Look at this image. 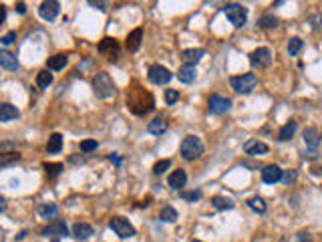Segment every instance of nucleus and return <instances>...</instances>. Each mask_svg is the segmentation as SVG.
I'll return each instance as SVG.
<instances>
[{
    "label": "nucleus",
    "instance_id": "2f4dec72",
    "mask_svg": "<svg viewBox=\"0 0 322 242\" xmlns=\"http://www.w3.org/2000/svg\"><path fill=\"white\" fill-rule=\"evenodd\" d=\"M258 26L264 28V30H270V28H276L278 26V18L274 14H264L258 18Z\"/></svg>",
    "mask_w": 322,
    "mask_h": 242
},
{
    "label": "nucleus",
    "instance_id": "473e14b6",
    "mask_svg": "<svg viewBox=\"0 0 322 242\" xmlns=\"http://www.w3.org/2000/svg\"><path fill=\"white\" fill-rule=\"evenodd\" d=\"M246 204H248V208H252L254 212H258V214H264L266 212V202L260 198V196H252V198H248L246 200Z\"/></svg>",
    "mask_w": 322,
    "mask_h": 242
},
{
    "label": "nucleus",
    "instance_id": "72a5a7b5",
    "mask_svg": "<svg viewBox=\"0 0 322 242\" xmlns=\"http://www.w3.org/2000/svg\"><path fill=\"white\" fill-rule=\"evenodd\" d=\"M50 83H52V73H48V69H44V71H40V73L36 75V85H38L40 89H48Z\"/></svg>",
    "mask_w": 322,
    "mask_h": 242
},
{
    "label": "nucleus",
    "instance_id": "9b49d317",
    "mask_svg": "<svg viewBox=\"0 0 322 242\" xmlns=\"http://www.w3.org/2000/svg\"><path fill=\"white\" fill-rule=\"evenodd\" d=\"M268 152H270V148L264 143V141H260V139H248L246 143H244V154H248V156H252V158H258V156H266Z\"/></svg>",
    "mask_w": 322,
    "mask_h": 242
},
{
    "label": "nucleus",
    "instance_id": "6e6552de",
    "mask_svg": "<svg viewBox=\"0 0 322 242\" xmlns=\"http://www.w3.org/2000/svg\"><path fill=\"white\" fill-rule=\"evenodd\" d=\"M304 143H306L304 158H316L318 156V145H320V131H318V127H306L304 129Z\"/></svg>",
    "mask_w": 322,
    "mask_h": 242
},
{
    "label": "nucleus",
    "instance_id": "cd10ccee",
    "mask_svg": "<svg viewBox=\"0 0 322 242\" xmlns=\"http://www.w3.org/2000/svg\"><path fill=\"white\" fill-rule=\"evenodd\" d=\"M20 160V154L18 152H2L0 154V168H10L12 164H16Z\"/></svg>",
    "mask_w": 322,
    "mask_h": 242
},
{
    "label": "nucleus",
    "instance_id": "f3484780",
    "mask_svg": "<svg viewBox=\"0 0 322 242\" xmlns=\"http://www.w3.org/2000/svg\"><path fill=\"white\" fill-rule=\"evenodd\" d=\"M187 184V174H185V170H175L169 178H167V186L171 188V190H181L183 186Z\"/></svg>",
    "mask_w": 322,
    "mask_h": 242
},
{
    "label": "nucleus",
    "instance_id": "c03bdc74",
    "mask_svg": "<svg viewBox=\"0 0 322 242\" xmlns=\"http://www.w3.org/2000/svg\"><path fill=\"white\" fill-rule=\"evenodd\" d=\"M89 4H91V6H95V8H99L101 12H105V10H107V8H105V6H107L105 2H95V0H89Z\"/></svg>",
    "mask_w": 322,
    "mask_h": 242
},
{
    "label": "nucleus",
    "instance_id": "a18cd8bd",
    "mask_svg": "<svg viewBox=\"0 0 322 242\" xmlns=\"http://www.w3.org/2000/svg\"><path fill=\"white\" fill-rule=\"evenodd\" d=\"M4 20H6V6L0 4V24H2Z\"/></svg>",
    "mask_w": 322,
    "mask_h": 242
},
{
    "label": "nucleus",
    "instance_id": "aec40b11",
    "mask_svg": "<svg viewBox=\"0 0 322 242\" xmlns=\"http://www.w3.org/2000/svg\"><path fill=\"white\" fill-rule=\"evenodd\" d=\"M67 63H69V55L59 53V55L48 57V61H46V69H48V71H61V69H65V65H67Z\"/></svg>",
    "mask_w": 322,
    "mask_h": 242
},
{
    "label": "nucleus",
    "instance_id": "ea45409f",
    "mask_svg": "<svg viewBox=\"0 0 322 242\" xmlns=\"http://www.w3.org/2000/svg\"><path fill=\"white\" fill-rule=\"evenodd\" d=\"M310 24H312V30L314 32H320L322 30V14H314V16H310V20H308Z\"/></svg>",
    "mask_w": 322,
    "mask_h": 242
},
{
    "label": "nucleus",
    "instance_id": "2eb2a0df",
    "mask_svg": "<svg viewBox=\"0 0 322 242\" xmlns=\"http://www.w3.org/2000/svg\"><path fill=\"white\" fill-rule=\"evenodd\" d=\"M69 234V228H67V224L63 222V220H52L48 226H44L42 228V236H52V238H55V236H67Z\"/></svg>",
    "mask_w": 322,
    "mask_h": 242
},
{
    "label": "nucleus",
    "instance_id": "f03ea898",
    "mask_svg": "<svg viewBox=\"0 0 322 242\" xmlns=\"http://www.w3.org/2000/svg\"><path fill=\"white\" fill-rule=\"evenodd\" d=\"M179 154L185 162H195L203 156V143L197 135H185L181 145H179Z\"/></svg>",
    "mask_w": 322,
    "mask_h": 242
},
{
    "label": "nucleus",
    "instance_id": "f257e3e1",
    "mask_svg": "<svg viewBox=\"0 0 322 242\" xmlns=\"http://www.w3.org/2000/svg\"><path fill=\"white\" fill-rule=\"evenodd\" d=\"M155 107V99L149 91H145L139 83H133L131 89L127 91V109L135 115H145L149 111H153Z\"/></svg>",
    "mask_w": 322,
    "mask_h": 242
},
{
    "label": "nucleus",
    "instance_id": "a19ab883",
    "mask_svg": "<svg viewBox=\"0 0 322 242\" xmlns=\"http://www.w3.org/2000/svg\"><path fill=\"white\" fill-rule=\"evenodd\" d=\"M16 40V30H10V32H6L2 38H0V42H2V46H8V44H12Z\"/></svg>",
    "mask_w": 322,
    "mask_h": 242
},
{
    "label": "nucleus",
    "instance_id": "393cba45",
    "mask_svg": "<svg viewBox=\"0 0 322 242\" xmlns=\"http://www.w3.org/2000/svg\"><path fill=\"white\" fill-rule=\"evenodd\" d=\"M296 129H298V121L290 119L286 125H282V127H280V131H278V139H280V141H288V139H292V137H294V133H296Z\"/></svg>",
    "mask_w": 322,
    "mask_h": 242
},
{
    "label": "nucleus",
    "instance_id": "4c0bfd02",
    "mask_svg": "<svg viewBox=\"0 0 322 242\" xmlns=\"http://www.w3.org/2000/svg\"><path fill=\"white\" fill-rule=\"evenodd\" d=\"M177 101H179V91L177 89H165V103L175 105Z\"/></svg>",
    "mask_w": 322,
    "mask_h": 242
},
{
    "label": "nucleus",
    "instance_id": "7ed1b4c3",
    "mask_svg": "<svg viewBox=\"0 0 322 242\" xmlns=\"http://www.w3.org/2000/svg\"><path fill=\"white\" fill-rule=\"evenodd\" d=\"M93 91H95L97 97H101V99H111V97L115 95V83H113L111 75L105 73V71L97 73L93 77Z\"/></svg>",
    "mask_w": 322,
    "mask_h": 242
},
{
    "label": "nucleus",
    "instance_id": "c756f323",
    "mask_svg": "<svg viewBox=\"0 0 322 242\" xmlns=\"http://www.w3.org/2000/svg\"><path fill=\"white\" fill-rule=\"evenodd\" d=\"M211 204H213V208H216V210H232L234 208V200L226 198V196H213Z\"/></svg>",
    "mask_w": 322,
    "mask_h": 242
},
{
    "label": "nucleus",
    "instance_id": "b1692460",
    "mask_svg": "<svg viewBox=\"0 0 322 242\" xmlns=\"http://www.w3.org/2000/svg\"><path fill=\"white\" fill-rule=\"evenodd\" d=\"M73 234H75L79 240H87V238H91V236L95 234V230H93V226L87 224V222H77V224L73 226Z\"/></svg>",
    "mask_w": 322,
    "mask_h": 242
},
{
    "label": "nucleus",
    "instance_id": "1a4fd4ad",
    "mask_svg": "<svg viewBox=\"0 0 322 242\" xmlns=\"http://www.w3.org/2000/svg\"><path fill=\"white\" fill-rule=\"evenodd\" d=\"M207 109L211 115H224L232 109V99H228V97L224 95H218V93H213L209 97V101H207Z\"/></svg>",
    "mask_w": 322,
    "mask_h": 242
},
{
    "label": "nucleus",
    "instance_id": "603ef678",
    "mask_svg": "<svg viewBox=\"0 0 322 242\" xmlns=\"http://www.w3.org/2000/svg\"><path fill=\"white\" fill-rule=\"evenodd\" d=\"M191 242H201V240H191Z\"/></svg>",
    "mask_w": 322,
    "mask_h": 242
},
{
    "label": "nucleus",
    "instance_id": "20e7f679",
    "mask_svg": "<svg viewBox=\"0 0 322 242\" xmlns=\"http://www.w3.org/2000/svg\"><path fill=\"white\" fill-rule=\"evenodd\" d=\"M224 14H226V18L236 26V28H242V26H246V22H248V8L244 6V4H238V2H228L224 8Z\"/></svg>",
    "mask_w": 322,
    "mask_h": 242
},
{
    "label": "nucleus",
    "instance_id": "4be33fe9",
    "mask_svg": "<svg viewBox=\"0 0 322 242\" xmlns=\"http://www.w3.org/2000/svg\"><path fill=\"white\" fill-rule=\"evenodd\" d=\"M205 55L203 48H185V51L181 53V59L185 65H195L197 61H201V57Z\"/></svg>",
    "mask_w": 322,
    "mask_h": 242
},
{
    "label": "nucleus",
    "instance_id": "7c9ffc66",
    "mask_svg": "<svg viewBox=\"0 0 322 242\" xmlns=\"http://www.w3.org/2000/svg\"><path fill=\"white\" fill-rule=\"evenodd\" d=\"M302 48H304V40H302L300 36H292V38L288 40V55H290V57H298Z\"/></svg>",
    "mask_w": 322,
    "mask_h": 242
},
{
    "label": "nucleus",
    "instance_id": "dca6fc26",
    "mask_svg": "<svg viewBox=\"0 0 322 242\" xmlns=\"http://www.w3.org/2000/svg\"><path fill=\"white\" fill-rule=\"evenodd\" d=\"M0 67H2L4 71H18V59L12 55V53H8L6 48H2L0 51Z\"/></svg>",
    "mask_w": 322,
    "mask_h": 242
},
{
    "label": "nucleus",
    "instance_id": "3c124183",
    "mask_svg": "<svg viewBox=\"0 0 322 242\" xmlns=\"http://www.w3.org/2000/svg\"><path fill=\"white\" fill-rule=\"evenodd\" d=\"M52 242H61V240L59 238H52Z\"/></svg>",
    "mask_w": 322,
    "mask_h": 242
},
{
    "label": "nucleus",
    "instance_id": "412c9836",
    "mask_svg": "<svg viewBox=\"0 0 322 242\" xmlns=\"http://www.w3.org/2000/svg\"><path fill=\"white\" fill-rule=\"evenodd\" d=\"M177 79H179L181 83H193V81L197 79V69H195V65H183V67H179V69H177Z\"/></svg>",
    "mask_w": 322,
    "mask_h": 242
},
{
    "label": "nucleus",
    "instance_id": "c9c22d12",
    "mask_svg": "<svg viewBox=\"0 0 322 242\" xmlns=\"http://www.w3.org/2000/svg\"><path fill=\"white\" fill-rule=\"evenodd\" d=\"M79 148H81L83 154H91V152H95V150L99 148V143H97L95 139H85V141H81Z\"/></svg>",
    "mask_w": 322,
    "mask_h": 242
},
{
    "label": "nucleus",
    "instance_id": "f704fd0d",
    "mask_svg": "<svg viewBox=\"0 0 322 242\" xmlns=\"http://www.w3.org/2000/svg\"><path fill=\"white\" fill-rule=\"evenodd\" d=\"M179 196H181V200H185V202H197V200H201L203 192H201V190H193V192H181Z\"/></svg>",
    "mask_w": 322,
    "mask_h": 242
},
{
    "label": "nucleus",
    "instance_id": "0eeeda50",
    "mask_svg": "<svg viewBox=\"0 0 322 242\" xmlns=\"http://www.w3.org/2000/svg\"><path fill=\"white\" fill-rule=\"evenodd\" d=\"M250 65L254 69H268L272 65V51L268 46H260L250 53Z\"/></svg>",
    "mask_w": 322,
    "mask_h": 242
},
{
    "label": "nucleus",
    "instance_id": "ddd939ff",
    "mask_svg": "<svg viewBox=\"0 0 322 242\" xmlns=\"http://www.w3.org/2000/svg\"><path fill=\"white\" fill-rule=\"evenodd\" d=\"M97 51L101 53V55H105V57H109V59H115L117 57V53H119V42L115 40V38H103L101 42H99V46H97Z\"/></svg>",
    "mask_w": 322,
    "mask_h": 242
},
{
    "label": "nucleus",
    "instance_id": "9d476101",
    "mask_svg": "<svg viewBox=\"0 0 322 242\" xmlns=\"http://www.w3.org/2000/svg\"><path fill=\"white\" fill-rule=\"evenodd\" d=\"M147 79L155 85H167L173 79V73L167 67H161V65H151L147 71Z\"/></svg>",
    "mask_w": 322,
    "mask_h": 242
},
{
    "label": "nucleus",
    "instance_id": "423d86ee",
    "mask_svg": "<svg viewBox=\"0 0 322 242\" xmlns=\"http://www.w3.org/2000/svg\"><path fill=\"white\" fill-rule=\"evenodd\" d=\"M109 228L119 236V238H133L135 234H137V230H135V226L127 220V218H123V216H113L111 218V222H109Z\"/></svg>",
    "mask_w": 322,
    "mask_h": 242
},
{
    "label": "nucleus",
    "instance_id": "37998d69",
    "mask_svg": "<svg viewBox=\"0 0 322 242\" xmlns=\"http://www.w3.org/2000/svg\"><path fill=\"white\" fill-rule=\"evenodd\" d=\"M298 242H314V240H312V234L310 232H300L298 234Z\"/></svg>",
    "mask_w": 322,
    "mask_h": 242
},
{
    "label": "nucleus",
    "instance_id": "4468645a",
    "mask_svg": "<svg viewBox=\"0 0 322 242\" xmlns=\"http://www.w3.org/2000/svg\"><path fill=\"white\" fill-rule=\"evenodd\" d=\"M282 176H284V170H280L276 164H270L262 170V182L264 184H276V182L282 180Z\"/></svg>",
    "mask_w": 322,
    "mask_h": 242
},
{
    "label": "nucleus",
    "instance_id": "bb28decb",
    "mask_svg": "<svg viewBox=\"0 0 322 242\" xmlns=\"http://www.w3.org/2000/svg\"><path fill=\"white\" fill-rule=\"evenodd\" d=\"M36 212H38V216L40 218H55L57 216V212H59V208H57V204H52V202H42L38 208H36Z\"/></svg>",
    "mask_w": 322,
    "mask_h": 242
},
{
    "label": "nucleus",
    "instance_id": "6ab92c4d",
    "mask_svg": "<svg viewBox=\"0 0 322 242\" xmlns=\"http://www.w3.org/2000/svg\"><path fill=\"white\" fill-rule=\"evenodd\" d=\"M165 131H167V119L163 115H159V117H155L153 121L147 123V133H151V135H161Z\"/></svg>",
    "mask_w": 322,
    "mask_h": 242
},
{
    "label": "nucleus",
    "instance_id": "a211bd4d",
    "mask_svg": "<svg viewBox=\"0 0 322 242\" xmlns=\"http://www.w3.org/2000/svg\"><path fill=\"white\" fill-rule=\"evenodd\" d=\"M141 40H143V28H135V30H131V32H129V36H127V42H125L127 51H129V53L139 51Z\"/></svg>",
    "mask_w": 322,
    "mask_h": 242
},
{
    "label": "nucleus",
    "instance_id": "f8f14e48",
    "mask_svg": "<svg viewBox=\"0 0 322 242\" xmlns=\"http://www.w3.org/2000/svg\"><path fill=\"white\" fill-rule=\"evenodd\" d=\"M59 12H61V4L55 2V0H48V2H42V4L38 6L40 18H44V20H48V22L55 20V18L59 16Z\"/></svg>",
    "mask_w": 322,
    "mask_h": 242
},
{
    "label": "nucleus",
    "instance_id": "c85d7f7f",
    "mask_svg": "<svg viewBox=\"0 0 322 242\" xmlns=\"http://www.w3.org/2000/svg\"><path fill=\"white\" fill-rule=\"evenodd\" d=\"M177 218H179V214H177V210L173 206H163L161 212H159L161 222H177Z\"/></svg>",
    "mask_w": 322,
    "mask_h": 242
},
{
    "label": "nucleus",
    "instance_id": "79ce46f5",
    "mask_svg": "<svg viewBox=\"0 0 322 242\" xmlns=\"http://www.w3.org/2000/svg\"><path fill=\"white\" fill-rule=\"evenodd\" d=\"M294 180H296V172H294V170H286V172H284V176H282V182L290 186Z\"/></svg>",
    "mask_w": 322,
    "mask_h": 242
},
{
    "label": "nucleus",
    "instance_id": "58836bf2",
    "mask_svg": "<svg viewBox=\"0 0 322 242\" xmlns=\"http://www.w3.org/2000/svg\"><path fill=\"white\" fill-rule=\"evenodd\" d=\"M169 166H171V162H169V160H161V162H157V164L153 166V176H161V174H163Z\"/></svg>",
    "mask_w": 322,
    "mask_h": 242
},
{
    "label": "nucleus",
    "instance_id": "e433bc0d",
    "mask_svg": "<svg viewBox=\"0 0 322 242\" xmlns=\"http://www.w3.org/2000/svg\"><path fill=\"white\" fill-rule=\"evenodd\" d=\"M42 168H44V172H46L48 176H59V174L65 170L63 164H42Z\"/></svg>",
    "mask_w": 322,
    "mask_h": 242
},
{
    "label": "nucleus",
    "instance_id": "de8ad7c7",
    "mask_svg": "<svg viewBox=\"0 0 322 242\" xmlns=\"http://www.w3.org/2000/svg\"><path fill=\"white\" fill-rule=\"evenodd\" d=\"M109 160H111L115 166H121V162H123V160H121L119 156H115V154H111V156H109Z\"/></svg>",
    "mask_w": 322,
    "mask_h": 242
},
{
    "label": "nucleus",
    "instance_id": "39448f33",
    "mask_svg": "<svg viewBox=\"0 0 322 242\" xmlns=\"http://www.w3.org/2000/svg\"><path fill=\"white\" fill-rule=\"evenodd\" d=\"M230 85L236 93H242V95H248L252 93L256 87H258V77L254 73H246V75H236V77H230Z\"/></svg>",
    "mask_w": 322,
    "mask_h": 242
},
{
    "label": "nucleus",
    "instance_id": "5701e85b",
    "mask_svg": "<svg viewBox=\"0 0 322 242\" xmlns=\"http://www.w3.org/2000/svg\"><path fill=\"white\" fill-rule=\"evenodd\" d=\"M18 115H20V111L14 105H10V103H2V105H0V121H2V123H8V121L16 119Z\"/></svg>",
    "mask_w": 322,
    "mask_h": 242
},
{
    "label": "nucleus",
    "instance_id": "a878e982",
    "mask_svg": "<svg viewBox=\"0 0 322 242\" xmlns=\"http://www.w3.org/2000/svg\"><path fill=\"white\" fill-rule=\"evenodd\" d=\"M63 150V135L61 133H52L46 141V152L48 154H59Z\"/></svg>",
    "mask_w": 322,
    "mask_h": 242
},
{
    "label": "nucleus",
    "instance_id": "8fccbe9b",
    "mask_svg": "<svg viewBox=\"0 0 322 242\" xmlns=\"http://www.w3.org/2000/svg\"><path fill=\"white\" fill-rule=\"evenodd\" d=\"M320 170H322V168H312V174H314V176H318V174H320Z\"/></svg>",
    "mask_w": 322,
    "mask_h": 242
},
{
    "label": "nucleus",
    "instance_id": "09e8293b",
    "mask_svg": "<svg viewBox=\"0 0 322 242\" xmlns=\"http://www.w3.org/2000/svg\"><path fill=\"white\" fill-rule=\"evenodd\" d=\"M0 212H6V200L0 198Z\"/></svg>",
    "mask_w": 322,
    "mask_h": 242
},
{
    "label": "nucleus",
    "instance_id": "49530a36",
    "mask_svg": "<svg viewBox=\"0 0 322 242\" xmlns=\"http://www.w3.org/2000/svg\"><path fill=\"white\" fill-rule=\"evenodd\" d=\"M16 12H18V14H24V12H26V4H24V2H18V4H16Z\"/></svg>",
    "mask_w": 322,
    "mask_h": 242
}]
</instances>
